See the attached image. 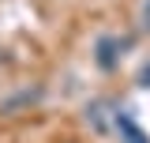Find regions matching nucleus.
<instances>
[{
	"mask_svg": "<svg viewBox=\"0 0 150 143\" xmlns=\"http://www.w3.org/2000/svg\"><path fill=\"white\" fill-rule=\"evenodd\" d=\"M128 45V38H112V34H101L98 38V45H94V60H98V68L101 72H112L116 68V60H120V49Z\"/></svg>",
	"mask_w": 150,
	"mask_h": 143,
	"instance_id": "1",
	"label": "nucleus"
},
{
	"mask_svg": "<svg viewBox=\"0 0 150 143\" xmlns=\"http://www.w3.org/2000/svg\"><path fill=\"white\" fill-rule=\"evenodd\" d=\"M143 26H146V30H150V0H146V4H143Z\"/></svg>",
	"mask_w": 150,
	"mask_h": 143,
	"instance_id": "4",
	"label": "nucleus"
},
{
	"mask_svg": "<svg viewBox=\"0 0 150 143\" xmlns=\"http://www.w3.org/2000/svg\"><path fill=\"white\" fill-rule=\"evenodd\" d=\"M116 128H120V143H150V136L135 124V117H131L128 109L116 113Z\"/></svg>",
	"mask_w": 150,
	"mask_h": 143,
	"instance_id": "2",
	"label": "nucleus"
},
{
	"mask_svg": "<svg viewBox=\"0 0 150 143\" xmlns=\"http://www.w3.org/2000/svg\"><path fill=\"white\" fill-rule=\"evenodd\" d=\"M139 87H150V64H146L143 72H139Z\"/></svg>",
	"mask_w": 150,
	"mask_h": 143,
	"instance_id": "3",
	"label": "nucleus"
}]
</instances>
